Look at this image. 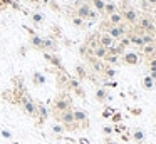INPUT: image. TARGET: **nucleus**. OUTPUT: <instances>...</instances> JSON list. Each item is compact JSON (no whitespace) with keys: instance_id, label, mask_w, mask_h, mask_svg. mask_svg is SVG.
I'll return each mask as SVG.
<instances>
[{"instance_id":"obj_1","label":"nucleus","mask_w":156,"mask_h":144,"mask_svg":"<svg viewBox=\"0 0 156 144\" xmlns=\"http://www.w3.org/2000/svg\"><path fill=\"white\" fill-rule=\"evenodd\" d=\"M71 104H72L71 96H69L67 92H64V90H62V92L55 97V100H54L52 114H54V116H57V114H61V112H64V111L71 109Z\"/></svg>"},{"instance_id":"obj_2","label":"nucleus","mask_w":156,"mask_h":144,"mask_svg":"<svg viewBox=\"0 0 156 144\" xmlns=\"http://www.w3.org/2000/svg\"><path fill=\"white\" fill-rule=\"evenodd\" d=\"M20 107H22V111H24L27 116H30V117H37V102L35 100H32L30 97H29V94L25 92L24 96L20 97Z\"/></svg>"},{"instance_id":"obj_3","label":"nucleus","mask_w":156,"mask_h":144,"mask_svg":"<svg viewBox=\"0 0 156 144\" xmlns=\"http://www.w3.org/2000/svg\"><path fill=\"white\" fill-rule=\"evenodd\" d=\"M54 117L64 126V129H67V131H72V129L77 127L74 122V116H72V107L67 111H64V112H61V114H57V116H54Z\"/></svg>"},{"instance_id":"obj_4","label":"nucleus","mask_w":156,"mask_h":144,"mask_svg":"<svg viewBox=\"0 0 156 144\" xmlns=\"http://www.w3.org/2000/svg\"><path fill=\"white\" fill-rule=\"evenodd\" d=\"M106 33H109V35L112 37V39L118 42L119 39H122L124 35H128L129 30H128V25H124V23H121V25H111L106 29Z\"/></svg>"},{"instance_id":"obj_5","label":"nucleus","mask_w":156,"mask_h":144,"mask_svg":"<svg viewBox=\"0 0 156 144\" xmlns=\"http://www.w3.org/2000/svg\"><path fill=\"white\" fill-rule=\"evenodd\" d=\"M136 25H138L143 32L153 33V29H154V20H153V17H149V15H143V17H139V19H138V23H136Z\"/></svg>"},{"instance_id":"obj_6","label":"nucleus","mask_w":156,"mask_h":144,"mask_svg":"<svg viewBox=\"0 0 156 144\" xmlns=\"http://www.w3.org/2000/svg\"><path fill=\"white\" fill-rule=\"evenodd\" d=\"M98 42H99V45H102L104 49L111 50L112 47H114L116 40L112 39V37L109 35V33H106V32H101V33H98Z\"/></svg>"},{"instance_id":"obj_7","label":"nucleus","mask_w":156,"mask_h":144,"mask_svg":"<svg viewBox=\"0 0 156 144\" xmlns=\"http://www.w3.org/2000/svg\"><path fill=\"white\" fill-rule=\"evenodd\" d=\"M89 12H91V5H89V3H82V2L79 3V2H76V12H74L76 17L86 20L89 17Z\"/></svg>"},{"instance_id":"obj_8","label":"nucleus","mask_w":156,"mask_h":144,"mask_svg":"<svg viewBox=\"0 0 156 144\" xmlns=\"http://www.w3.org/2000/svg\"><path fill=\"white\" fill-rule=\"evenodd\" d=\"M121 13H122V19H124V22L133 23V25H136V23H138L139 15H138V12H136L134 9H131V7H126V9L122 10Z\"/></svg>"},{"instance_id":"obj_9","label":"nucleus","mask_w":156,"mask_h":144,"mask_svg":"<svg viewBox=\"0 0 156 144\" xmlns=\"http://www.w3.org/2000/svg\"><path fill=\"white\" fill-rule=\"evenodd\" d=\"M69 80H71V77L66 74V70H57V79H55V82H57L59 89L67 90L69 89Z\"/></svg>"},{"instance_id":"obj_10","label":"nucleus","mask_w":156,"mask_h":144,"mask_svg":"<svg viewBox=\"0 0 156 144\" xmlns=\"http://www.w3.org/2000/svg\"><path fill=\"white\" fill-rule=\"evenodd\" d=\"M86 59L89 60V64H91V67H92V70L94 72H98V74H104V70H106V65H104V62L102 60H99V59H96V57H92V55H86Z\"/></svg>"},{"instance_id":"obj_11","label":"nucleus","mask_w":156,"mask_h":144,"mask_svg":"<svg viewBox=\"0 0 156 144\" xmlns=\"http://www.w3.org/2000/svg\"><path fill=\"white\" fill-rule=\"evenodd\" d=\"M72 116H74V122L76 124H87V114L82 109H72Z\"/></svg>"},{"instance_id":"obj_12","label":"nucleus","mask_w":156,"mask_h":144,"mask_svg":"<svg viewBox=\"0 0 156 144\" xmlns=\"http://www.w3.org/2000/svg\"><path fill=\"white\" fill-rule=\"evenodd\" d=\"M57 42H55L54 37H47V39H44V42H42V50H49V52H55L57 50Z\"/></svg>"},{"instance_id":"obj_13","label":"nucleus","mask_w":156,"mask_h":144,"mask_svg":"<svg viewBox=\"0 0 156 144\" xmlns=\"http://www.w3.org/2000/svg\"><path fill=\"white\" fill-rule=\"evenodd\" d=\"M37 117H39V119H37V126H41V124L49 117V111H47V107H44V104H41V102L37 104Z\"/></svg>"},{"instance_id":"obj_14","label":"nucleus","mask_w":156,"mask_h":144,"mask_svg":"<svg viewBox=\"0 0 156 144\" xmlns=\"http://www.w3.org/2000/svg\"><path fill=\"white\" fill-rule=\"evenodd\" d=\"M45 60H47L49 64H52V67H57L59 70H64V67H62V60L59 59L55 54H45Z\"/></svg>"},{"instance_id":"obj_15","label":"nucleus","mask_w":156,"mask_h":144,"mask_svg":"<svg viewBox=\"0 0 156 144\" xmlns=\"http://www.w3.org/2000/svg\"><path fill=\"white\" fill-rule=\"evenodd\" d=\"M122 60H124V64H128V65H136V64L139 62V55L136 52H126L124 57H122Z\"/></svg>"},{"instance_id":"obj_16","label":"nucleus","mask_w":156,"mask_h":144,"mask_svg":"<svg viewBox=\"0 0 156 144\" xmlns=\"http://www.w3.org/2000/svg\"><path fill=\"white\" fill-rule=\"evenodd\" d=\"M108 54H109V50H108V49H104L102 45H98L94 50H92L91 55H92V57H96V59H99V60H104Z\"/></svg>"},{"instance_id":"obj_17","label":"nucleus","mask_w":156,"mask_h":144,"mask_svg":"<svg viewBox=\"0 0 156 144\" xmlns=\"http://www.w3.org/2000/svg\"><path fill=\"white\" fill-rule=\"evenodd\" d=\"M128 35H129V40H131L133 45H138V47H143V45H144V44H143V39H141V33L131 32V33H128Z\"/></svg>"},{"instance_id":"obj_18","label":"nucleus","mask_w":156,"mask_h":144,"mask_svg":"<svg viewBox=\"0 0 156 144\" xmlns=\"http://www.w3.org/2000/svg\"><path fill=\"white\" fill-rule=\"evenodd\" d=\"M141 49H143V55L153 57V54L156 52V44H146V45H143Z\"/></svg>"},{"instance_id":"obj_19","label":"nucleus","mask_w":156,"mask_h":144,"mask_svg":"<svg viewBox=\"0 0 156 144\" xmlns=\"http://www.w3.org/2000/svg\"><path fill=\"white\" fill-rule=\"evenodd\" d=\"M42 42H44V39H42V37H39L37 33L30 37V44H32V47H34L35 50H42Z\"/></svg>"},{"instance_id":"obj_20","label":"nucleus","mask_w":156,"mask_h":144,"mask_svg":"<svg viewBox=\"0 0 156 144\" xmlns=\"http://www.w3.org/2000/svg\"><path fill=\"white\" fill-rule=\"evenodd\" d=\"M32 84H34V86H44V84H45V77H44V74L35 72L34 76H32Z\"/></svg>"},{"instance_id":"obj_21","label":"nucleus","mask_w":156,"mask_h":144,"mask_svg":"<svg viewBox=\"0 0 156 144\" xmlns=\"http://www.w3.org/2000/svg\"><path fill=\"white\" fill-rule=\"evenodd\" d=\"M92 7H94V10L98 13H104V7H106V2L104 0H91Z\"/></svg>"},{"instance_id":"obj_22","label":"nucleus","mask_w":156,"mask_h":144,"mask_svg":"<svg viewBox=\"0 0 156 144\" xmlns=\"http://www.w3.org/2000/svg\"><path fill=\"white\" fill-rule=\"evenodd\" d=\"M116 12H119L118 10V5L116 3H112V2H106V7H104V13L106 15H112V13H116Z\"/></svg>"},{"instance_id":"obj_23","label":"nucleus","mask_w":156,"mask_h":144,"mask_svg":"<svg viewBox=\"0 0 156 144\" xmlns=\"http://www.w3.org/2000/svg\"><path fill=\"white\" fill-rule=\"evenodd\" d=\"M141 39H143V44H156V39H154V35L153 33H149V32H143L141 33Z\"/></svg>"},{"instance_id":"obj_24","label":"nucleus","mask_w":156,"mask_h":144,"mask_svg":"<svg viewBox=\"0 0 156 144\" xmlns=\"http://www.w3.org/2000/svg\"><path fill=\"white\" fill-rule=\"evenodd\" d=\"M96 99H98L99 102H104V100L108 99V92H106L104 89H98L96 90Z\"/></svg>"},{"instance_id":"obj_25","label":"nucleus","mask_w":156,"mask_h":144,"mask_svg":"<svg viewBox=\"0 0 156 144\" xmlns=\"http://www.w3.org/2000/svg\"><path fill=\"white\" fill-rule=\"evenodd\" d=\"M76 74H77L79 79H86V77H87V72H86L84 65H76Z\"/></svg>"},{"instance_id":"obj_26","label":"nucleus","mask_w":156,"mask_h":144,"mask_svg":"<svg viewBox=\"0 0 156 144\" xmlns=\"http://www.w3.org/2000/svg\"><path fill=\"white\" fill-rule=\"evenodd\" d=\"M133 139H134L136 142H143V141H144V132H143L141 129H136L134 134H133Z\"/></svg>"},{"instance_id":"obj_27","label":"nucleus","mask_w":156,"mask_h":144,"mask_svg":"<svg viewBox=\"0 0 156 144\" xmlns=\"http://www.w3.org/2000/svg\"><path fill=\"white\" fill-rule=\"evenodd\" d=\"M153 86H154V80L149 76H146L144 79H143V87H144V89H153Z\"/></svg>"},{"instance_id":"obj_28","label":"nucleus","mask_w":156,"mask_h":144,"mask_svg":"<svg viewBox=\"0 0 156 144\" xmlns=\"http://www.w3.org/2000/svg\"><path fill=\"white\" fill-rule=\"evenodd\" d=\"M32 22H34L35 25L42 23V22H44V15H42V13H39V12H34V13H32Z\"/></svg>"},{"instance_id":"obj_29","label":"nucleus","mask_w":156,"mask_h":144,"mask_svg":"<svg viewBox=\"0 0 156 144\" xmlns=\"http://www.w3.org/2000/svg\"><path fill=\"white\" fill-rule=\"evenodd\" d=\"M104 60H106L108 64H112V65H114V64L119 62V55H114V54H108Z\"/></svg>"},{"instance_id":"obj_30","label":"nucleus","mask_w":156,"mask_h":144,"mask_svg":"<svg viewBox=\"0 0 156 144\" xmlns=\"http://www.w3.org/2000/svg\"><path fill=\"white\" fill-rule=\"evenodd\" d=\"M118 44L122 47V49H124V47H128V45H131V40H129V35H124L122 39H119V40H118Z\"/></svg>"},{"instance_id":"obj_31","label":"nucleus","mask_w":156,"mask_h":144,"mask_svg":"<svg viewBox=\"0 0 156 144\" xmlns=\"http://www.w3.org/2000/svg\"><path fill=\"white\" fill-rule=\"evenodd\" d=\"M49 9L54 10V12H57V13H61V12H62V9L59 7V3H57V2H54V0H51V2H49Z\"/></svg>"},{"instance_id":"obj_32","label":"nucleus","mask_w":156,"mask_h":144,"mask_svg":"<svg viewBox=\"0 0 156 144\" xmlns=\"http://www.w3.org/2000/svg\"><path fill=\"white\" fill-rule=\"evenodd\" d=\"M71 22L74 23L76 27H82V25H84V20L79 19V17H76V15H72V17H71Z\"/></svg>"},{"instance_id":"obj_33","label":"nucleus","mask_w":156,"mask_h":144,"mask_svg":"<svg viewBox=\"0 0 156 144\" xmlns=\"http://www.w3.org/2000/svg\"><path fill=\"white\" fill-rule=\"evenodd\" d=\"M104 76H106V77H114V76H116V70L112 69V67H106Z\"/></svg>"},{"instance_id":"obj_34","label":"nucleus","mask_w":156,"mask_h":144,"mask_svg":"<svg viewBox=\"0 0 156 144\" xmlns=\"http://www.w3.org/2000/svg\"><path fill=\"white\" fill-rule=\"evenodd\" d=\"M52 32H54V35H57V37H61V27L57 25V23H52Z\"/></svg>"},{"instance_id":"obj_35","label":"nucleus","mask_w":156,"mask_h":144,"mask_svg":"<svg viewBox=\"0 0 156 144\" xmlns=\"http://www.w3.org/2000/svg\"><path fill=\"white\" fill-rule=\"evenodd\" d=\"M52 131L54 132H57V134H61V132H64V126H59V124H55V126H52Z\"/></svg>"},{"instance_id":"obj_36","label":"nucleus","mask_w":156,"mask_h":144,"mask_svg":"<svg viewBox=\"0 0 156 144\" xmlns=\"http://www.w3.org/2000/svg\"><path fill=\"white\" fill-rule=\"evenodd\" d=\"M148 65H149V69H151V70H156V59H153V57H149V60H148Z\"/></svg>"},{"instance_id":"obj_37","label":"nucleus","mask_w":156,"mask_h":144,"mask_svg":"<svg viewBox=\"0 0 156 144\" xmlns=\"http://www.w3.org/2000/svg\"><path fill=\"white\" fill-rule=\"evenodd\" d=\"M87 19H89V20H96V19H98V12L91 9V12H89V17H87Z\"/></svg>"},{"instance_id":"obj_38","label":"nucleus","mask_w":156,"mask_h":144,"mask_svg":"<svg viewBox=\"0 0 156 144\" xmlns=\"http://www.w3.org/2000/svg\"><path fill=\"white\" fill-rule=\"evenodd\" d=\"M74 92L77 94V96H81V97H86V94H84V90L81 89V87H77V89H74Z\"/></svg>"},{"instance_id":"obj_39","label":"nucleus","mask_w":156,"mask_h":144,"mask_svg":"<svg viewBox=\"0 0 156 144\" xmlns=\"http://www.w3.org/2000/svg\"><path fill=\"white\" fill-rule=\"evenodd\" d=\"M143 2H144V5H148V7L156 5V0H143Z\"/></svg>"},{"instance_id":"obj_40","label":"nucleus","mask_w":156,"mask_h":144,"mask_svg":"<svg viewBox=\"0 0 156 144\" xmlns=\"http://www.w3.org/2000/svg\"><path fill=\"white\" fill-rule=\"evenodd\" d=\"M102 132H104V134H111V132H112V127H109V126H106V127H104V129H102Z\"/></svg>"},{"instance_id":"obj_41","label":"nucleus","mask_w":156,"mask_h":144,"mask_svg":"<svg viewBox=\"0 0 156 144\" xmlns=\"http://www.w3.org/2000/svg\"><path fill=\"white\" fill-rule=\"evenodd\" d=\"M131 114H134V116H139V114H141V109H133Z\"/></svg>"},{"instance_id":"obj_42","label":"nucleus","mask_w":156,"mask_h":144,"mask_svg":"<svg viewBox=\"0 0 156 144\" xmlns=\"http://www.w3.org/2000/svg\"><path fill=\"white\" fill-rule=\"evenodd\" d=\"M25 52H27V47H20V55H24Z\"/></svg>"},{"instance_id":"obj_43","label":"nucleus","mask_w":156,"mask_h":144,"mask_svg":"<svg viewBox=\"0 0 156 144\" xmlns=\"http://www.w3.org/2000/svg\"><path fill=\"white\" fill-rule=\"evenodd\" d=\"M153 20H154V29H153V32H156V17H153Z\"/></svg>"},{"instance_id":"obj_44","label":"nucleus","mask_w":156,"mask_h":144,"mask_svg":"<svg viewBox=\"0 0 156 144\" xmlns=\"http://www.w3.org/2000/svg\"><path fill=\"white\" fill-rule=\"evenodd\" d=\"M81 144H89V142H87L86 139H81Z\"/></svg>"},{"instance_id":"obj_45","label":"nucleus","mask_w":156,"mask_h":144,"mask_svg":"<svg viewBox=\"0 0 156 144\" xmlns=\"http://www.w3.org/2000/svg\"><path fill=\"white\" fill-rule=\"evenodd\" d=\"M30 2H32V3H39L41 0H30Z\"/></svg>"},{"instance_id":"obj_46","label":"nucleus","mask_w":156,"mask_h":144,"mask_svg":"<svg viewBox=\"0 0 156 144\" xmlns=\"http://www.w3.org/2000/svg\"><path fill=\"white\" fill-rule=\"evenodd\" d=\"M153 59H156V52H154V54H153Z\"/></svg>"},{"instance_id":"obj_47","label":"nucleus","mask_w":156,"mask_h":144,"mask_svg":"<svg viewBox=\"0 0 156 144\" xmlns=\"http://www.w3.org/2000/svg\"><path fill=\"white\" fill-rule=\"evenodd\" d=\"M108 144H118V142H111V141H109V142Z\"/></svg>"}]
</instances>
